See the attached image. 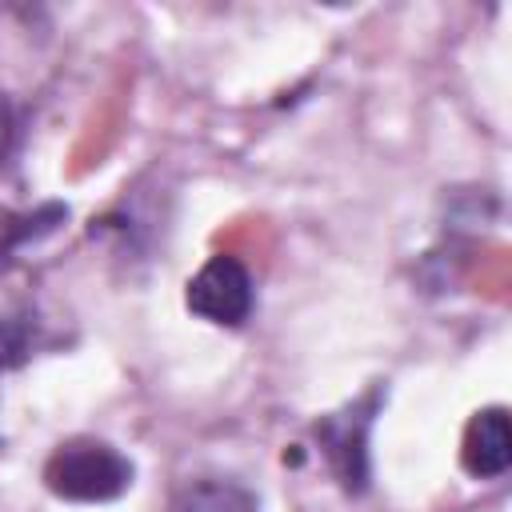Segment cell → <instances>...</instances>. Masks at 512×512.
I'll list each match as a JSON object with an SVG mask.
<instances>
[{"mask_svg":"<svg viewBox=\"0 0 512 512\" xmlns=\"http://www.w3.org/2000/svg\"><path fill=\"white\" fill-rule=\"evenodd\" d=\"M184 512H256V496L236 480H196L184 496Z\"/></svg>","mask_w":512,"mask_h":512,"instance_id":"obj_5","label":"cell"},{"mask_svg":"<svg viewBox=\"0 0 512 512\" xmlns=\"http://www.w3.org/2000/svg\"><path fill=\"white\" fill-rule=\"evenodd\" d=\"M32 320L28 316H4L0 320V368H16L32 352Z\"/></svg>","mask_w":512,"mask_h":512,"instance_id":"obj_6","label":"cell"},{"mask_svg":"<svg viewBox=\"0 0 512 512\" xmlns=\"http://www.w3.org/2000/svg\"><path fill=\"white\" fill-rule=\"evenodd\" d=\"M12 144H16V112H12L8 96L0 92V168L8 164V156H12Z\"/></svg>","mask_w":512,"mask_h":512,"instance_id":"obj_7","label":"cell"},{"mask_svg":"<svg viewBox=\"0 0 512 512\" xmlns=\"http://www.w3.org/2000/svg\"><path fill=\"white\" fill-rule=\"evenodd\" d=\"M44 484L60 500L104 504L132 488V460L104 440H68L48 456Z\"/></svg>","mask_w":512,"mask_h":512,"instance_id":"obj_1","label":"cell"},{"mask_svg":"<svg viewBox=\"0 0 512 512\" xmlns=\"http://www.w3.org/2000/svg\"><path fill=\"white\" fill-rule=\"evenodd\" d=\"M188 308L212 324H244L252 312V276L236 256H212L188 280Z\"/></svg>","mask_w":512,"mask_h":512,"instance_id":"obj_2","label":"cell"},{"mask_svg":"<svg viewBox=\"0 0 512 512\" xmlns=\"http://www.w3.org/2000/svg\"><path fill=\"white\" fill-rule=\"evenodd\" d=\"M368 424H372V400L320 424V444H324L340 484L352 488V492H360L364 480H368V448H364L368 444Z\"/></svg>","mask_w":512,"mask_h":512,"instance_id":"obj_3","label":"cell"},{"mask_svg":"<svg viewBox=\"0 0 512 512\" xmlns=\"http://www.w3.org/2000/svg\"><path fill=\"white\" fill-rule=\"evenodd\" d=\"M464 468L480 480L504 476L508 460H512V440H508V412L504 408H484L472 416L468 432H464Z\"/></svg>","mask_w":512,"mask_h":512,"instance_id":"obj_4","label":"cell"}]
</instances>
